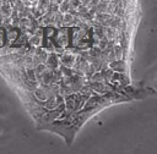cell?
I'll use <instances>...</instances> for the list:
<instances>
[{"label": "cell", "mask_w": 157, "mask_h": 154, "mask_svg": "<svg viewBox=\"0 0 157 154\" xmlns=\"http://www.w3.org/2000/svg\"><path fill=\"white\" fill-rule=\"evenodd\" d=\"M7 39V32L5 31V28L0 27V46L5 45V42Z\"/></svg>", "instance_id": "cell-1"}, {"label": "cell", "mask_w": 157, "mask_h": 154, "mask_svg": "<svg viewBox=\"0 0 157 154\" xmlns=\"http://www.w3.org/2000/svg\"><path fill=\"white\" fill-rule=\"evenodd\" d=\"M28 42H29V44H31V45L37 46V45H39V44H40V37H39V35L33 34V35H31V37H29Z\"/></svg>", "instance_id": "cell-2"}]
</instances>
